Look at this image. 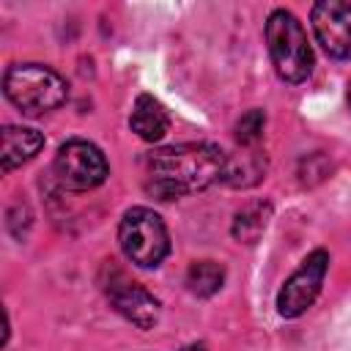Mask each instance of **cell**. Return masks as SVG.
Here are the masks:
<instances>
[{"mask_svg": "<svg viewBox=\"0 0 351 351\" xmlns=\"http://www.w3.org/2000/svg\"><path fill=\"white\" fill-rule=\"evenodd\" d=\"M118 241H121L123 255L143 269L159 266L165 255L170 252V236H167L162 217L143 206L129 208L123 214L121 228H118Z\"/></svg>", "mask_w": 351, "mask_h": 351, "instance_id": "277c9868", "label": "cell"}, {"mask_svg": "<svg viewBox=\"0 0 351 351\" xmlns=\"http://www.w3.org/2000/svg\"><path fill=\"white\" fill-rule=\"evenodd\" d=\"M263 123H266L263 112H261V110H250V112L241 115V121L236 123V140H239L241 145H255V143L261 140V134H263Z\"/></svg>", "mask_w": 351, "mask_h": 351, "instance_id": "5bb4252c", "label": "cell"}, {"mask_svg": "<svg viewBox=\"0 0 351 351\" xmlns=\"http://www.w3.org/2000/svg\"><path fill=\"white\" fill-rule=\"evenodd\" d=\"M112 307L129 318L132 324H137L140 329H151L159 318V302L156 296H151L140 282H134L132 277H126L121 269L110 266V280L104 285Z\"/></svg>", "mask_w": 351, "mask_h": 351, "instance_id": "ba28073f", "label": "cell"}, {"mask_svg": "<svg viewBox=\"0 0 351 351\" xmlns=\"http://www.w3.org/2000/svg\"><path fill=\"white\" fill-rule=\"evenodd\" d=\"M228 154L211 143H181L145 156V189L159 200L200 192L222 181Z\"/></svg>", "mask_w": 351, "mask_h": 351, "instance_id": "6da1fadb", "label": "cell"}, {"mask_svg": "<svg viewBox=\"0 0 351 351\" xmlns=\"http://www.w3.org/2000/svg\"><path fill=\"white\" fill-rule=\"evenodd\" d=\"M310 22L318 44L326 55L346 60L351 58V3L343 0H321L310 11Z\"/></svg>", "mask_w": 351, "mask_h": 351, "instance_id": "52a82bcc", "label": "cell"}, {"mask_svg": "<svg viewBox=\"0 0 351 351\" xmlns=\"http://www.w3.org/2000/svg\"><path fill=\"white\" fill-rule=\"evenodd\" d=\"M266 44H269V55L271 63L277 69V74L285 82H304L313 71V49L307 41V33L302 27V22L285 11L277 8L269 14L266 19Z\"/></svg>", "mask_w": 351, "mask_h": 351, "instance_id": "3957f363", "label": "cell"}, {"mask_svg": "<svg viewBox=\"0 0 351 351\" xmlns=\"http://www.w3.org/2000/svg\"><path fill=\"white\" fill-rule=\"evenodd\" d=\"M263 167H266V162H263L255 151L241 154V159L228 156V165H225V176H222V181H228L230 186H250V184H255V181L261 178Z\"/></svg>", "mask_w": 351, "mask_h": 351, "instance_id": "4fadbf2b", "label": "cell"}, {"mask_svg": "<svg viewBox=\"0 0 351 351\" xmlns=\"http://www.w3.org/2000/svg\"><path fill=\"white\" fill-rule=\"evenodd\" d=\"M3 90L25 115H41L66 101V80L41 63H16L5 71Z\"/></svg>", "mask_w": 351, "mask_h": 351, "instance_id": "7a4b0ae2", "label": "cell"}, {"mask_svg": "<svg viewBox=\"0 0 351 351\" xmlns=\"http://www.w3.org/2000/svg\"><path fill=\"white\" fill-rule=\"evenodd\" d=\"M225 282V269L217 261H197L186 271V288L195 296H211L222 288Z\"/></svg>", "mask_w": 351, "mask_h": 351, "instance_id": "7c38bea8", "label": "cell"}, {"mask_svg": "<svg viewBox=\"0 0 351 351\" xmlns=\"http://www.w3.org/2000/svg\"><path fill=\"white\" fill-rule=\"evenodd\" d=\"M348 101H351V85H348Z\"/></svg>", "mask_w": 351, "mask_h": 351, "instance_id": "2e32d148", "label": "cell"}, {"mask_svg": "<svg viewBox=\"0 0 351 351\" xmlns=\"http://www.w3.org/2000/svg\"><path fill=\"white\" fill-rule=\"evenodd\" d=\"M181 351H206L203 346H186V348H181Z\"/></svg>", "mask_w": 351, "mask_h": 351, "instance_id": "9a60e30c", "label": "cell"}, {"mask_svg": "<svg viewBox=\"0 0 351 351\" xmlns=\"http://www.w3.org/2000/svg\"><path fill=\"white\" fill-rule=\"evenodd\" d=\"M52 170H55L58 181L66 189L85 192V189L99 186L107 178L110 167H107L104 154L93 143H88V140H69V143H63L58 148Z\"/></svg>", "mask_w": 351, "mask_h": 351, "instance_id": "5b68a950", "label": "cell"}, {"mask_svg": "<svg viewBox=\"0 0 351 351\" xmlns=\"http://www.w3.org/2000/svg\"><path fill=\"white\" fill-rule=\"evenodd\" d=\"M329 269V255L326 250H315L310 252L302 266L285 280V285L277 293V313L282 318H296L302 315L318 296L321 285H324V274Z\"/></svg>", "mask_w": 351, "mask_h": 351, "instance_id": "8992f818", "label": "cell"}, {"mask_svg": "<svg viewBox=\"0 0 351 351\" xmlns=\"http://www.w3.org/2000/svg\"><path fill=\"white\" fill-rule=\"evenodd\" d=\"M44 145L41 132L27 129V126H5L3 129V170H14L25 162H30Z\"/></svg>", "mask_w": 351, "mask_h": 351, "instance_id": "30bf717a", "label": "cell"}, {"mask_svg": "<svg viewBox=\"0 0 351 351\" xmlns=\"http://www.w3.org/2000/svg\"><path fill=\"white\" fill-rule=\"evenodd\" d=\"M129 123H132V132H137L143 140L156 143V140H162V137L167 134V129H170V115H167V110L162 107L159 99L143 93V96H137V101H134V110H132Z\"/></svg>", "mask_w": 351, "mask_h": 351, "instance_id": "9c48e42d", "label": "cell"}, {"mask_svg": "<svg viewBox=\"0 0 351 351\" xmlns=\"http://www.w3.org/2000/svg\"><path fill=\"white\" fill-rule=\"evenodd\" d=\"M269 217H271V206L269 203H250V206H244L239 214H236V219H233V236L239 239V241H244V244H252V241H258V236L266 230V225H269Z\"/></svg>", "mask_w": 351, "mask_h": 351, "instance_id": "8fae6325", "label": "cell"}]
</instances>
